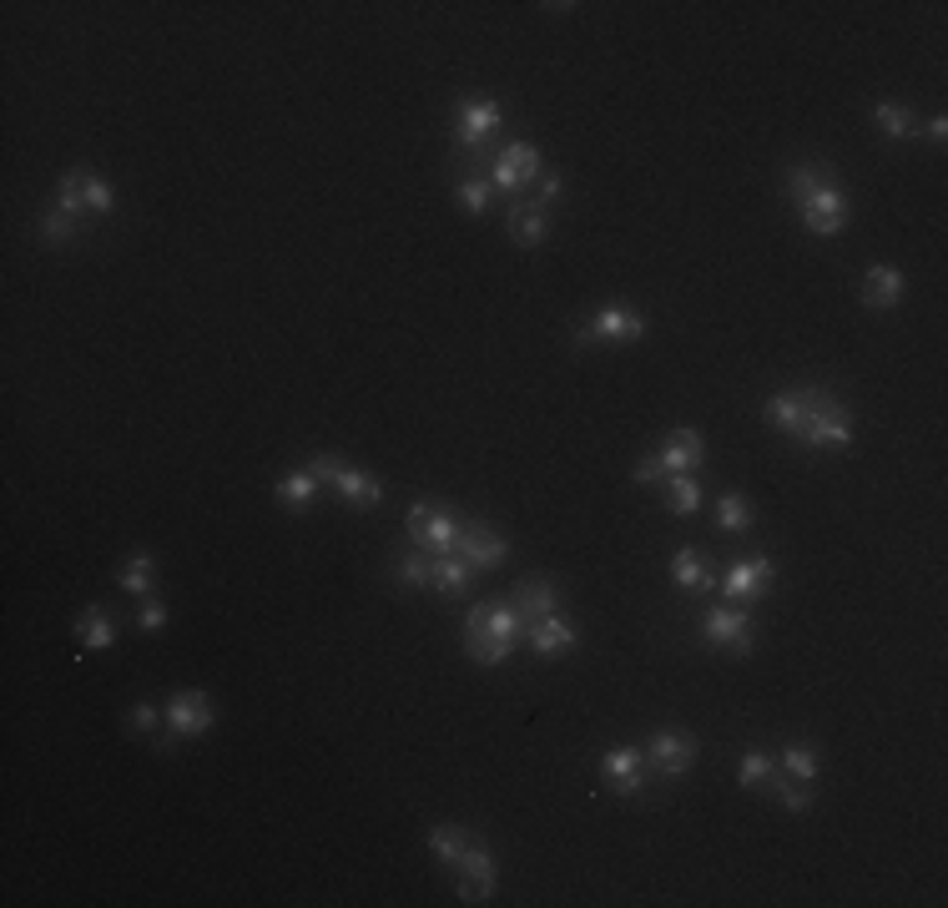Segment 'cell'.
<instances>
[{
    "instance_id": "cell-1",
    "label": "cell",
    "mask_w": 948,
    "mask_h": 908,
    "mask_svg": "<svg viewBox=\"0 0 948 908\" xmlns=\"http://www.w3.org/2000/svg\"><path fill=\"white\" fill-rule=\"evenodd\" d=\"M520 636H525V621H520V611L510 601H479L464 616V651L479 667H500Z\"/></svg>"
},
{
    "instance_id": "cell-2",
    "label": "cell",
    "mask_w": 948,
    "mask_h": 908,
    "mask_svg": "<svg viewBox=\"0 0 948 908\" xmlns=\"http://www.w3.org/2000/svg\"><path fill=\"white\" fill-rule=\"evenodd\" d=\"M495 132H500V102L470 96V102L454 106V146H460V162L485 157L489 142H495Z\"/></svg>"
},
{
    "instance_id": "cell-3",
    "label": "cell",
    "mask_w": 948,
    "mask_h": 908,
    "mask_svg": "<svg viewBox=\"0 0 948 908\" xmlns=\"http://www.w3.org/2000/svg\"><path fill=\"white\" fill-rule=\"evenodd\" d=\"M803 439L807 449H848V439H853V420H848V404L843 399H832L828 389H817L813 394V409H807V424H803Z\"/></svg>"
},
{
    "instance_id": "cell-4",
    "label": "cell",
    "mask_w": 948,
    "mask_h": 908,
    "mask_svg": "<svg viewBox=\"0 0 948 908\" xmlns=\"http://www.w3.org/2000/svg\"><path fill=\"white\" fill-rule=\"evenodd\" d=\"M697 763V738L686 727H656L651 742H645V767L661 777V782H676V777L691 773Z\"/></svg>"
},
{
    "instance_id": "cell-5",
    "label": "cell",
    "mask_w": 948,
    "mask_h": 908,
    "mask_svg": "<svg viewBox=\"0 0 948 908\" xmlns=\"http://www.w3.org/2000/svg\"><path fill=\"white\" fill-rule=\"evenodd\" d=\"M541 182V152L530 142H510L495 152V167H489V187H500L510 198H525V187Z\"/></svg>"
},
{
    "instance_id": "cell-6",
    "label": "cell",
    "mask_w": 948,
    "mask_h": 908,
    "mask_svg": "<svg viewBox=\"0 0 948 908\" xmlns=\"http://www.w3.org/2000/svg\"><path fill=\"white\" fill-rule=\"evenodd\" d=\"M408 535H414V545H419V551L449 555V551H454V540H460V520H454L445 505L419 500L414 510H408Z\"/></svg>"
},
{
    "instance_id": "cell-7",
    "label": "cell",
    "mask_w": 948,
    "mask_h": 908,
    "mask_svg": "<svg viewBox=\"0 0 948 908\" xmlns=\"http://www.w3.org/2000/svg\"><path fill=\"white\" fill-rule=\"evenodd\" d=\"M208 727H212L208 692H198V686L171 692V701H167V738H202Z\"/></svg>"
},
{
    "instance_id": "cell-8",
    "label": "cell",
    "mask_w": 948,
    "mask_h": 908,
    "mask_svg": "<svg viewBox=\"0 0 948 908\" xmlns=\"http://www.w3.org/2000/svg\"><path fill=\"white\" fill-rule=\"evenodd\" d=\"M726 601H757V595L772 591V561L767 555H747V561H732L726 576H716Z\"/></svg>"
},
{
    "instance_id": "cell-9",
    "label": "cell",
    "mask_w": 948,
    "mask_h": 908,
    "mask_svg": "<svg viewBox=\"0 0 948 908\" xmlns=\"http://www.w3.org/2000/svg\"><path fill=\"white\" fill-rule=\"evenodd\" d=\"M701 636H707L711 646H732L737 657H747L751 651V616L742 605H716V611L701 616Z\"/></svg>"
},
{
    "instance_id": "cell-10",
    "label": "cell",
    "mask_w": 948,
    "mask_h": 908,
    "mask_svg": "<svg viewBox=\"0 0 948 908\" xmlns=\"http://www.w3.org/2000/svg\"><path fill=\"white\" fill-rule=\"evenodd\" d=\"M797 208H803V223L813 227V233H822V237H832V233H843L848 227V192L838 182L817 187L813 198H803Z\"/></svg>"
},
{
    "instance_id": "cell-11",
    "label": "cell",
    "mask_w": 948,
    "mask_h": 908,
    "mask_svg": "<svg viewBox=\"0 0 948 908\" xmlns=\"http://www.w3.org/2000/svg\"><path fill=\"white\" fill-rule=\"evenodd\" d=\"M510 605L520 611V621H525V626H535V621H545V616H555V611H560V586H555L550 576H525L510 591Z\"/></svg>"
},
{
    "instance_id": "cell-12",
    "label": "cell",
    "mask_w": 948,
    "mask_h": 908,
    "mask_svg": "<svg viewBox=\"0 0 948 908\" xmlns=\"http://www.w3.org/2000/svg\"><path fill=\"white\" fill-rule=\"evenodd\" d=\"M645 752L636 747H611L606 757H601V777H606V788L616 792V798H636V792L645 788Z\"/></svg>"
},
{
    "instance_id": "cell-13",
    "label": "cell",
    "mask_w": 948,
    "mask_h": 908,
    "mask_svg": "<svg viewBox=\"0 0 948 908\" xmlns=\"http://www.w3.org/2000/svg\"><path fill=\"white\" fill-rule=\"evenodd\" d=\"M495 894V863L485 842H470L460 858V904H489Z\"/></svg>"
},
{
    "instance_id": "cell-14",
    "label": "cell",
    "mask_w": 948,
    "mask_h": 908,
    "mask_svg": "<svg viewBox=\"0 0 948 908\" xmlns=\"http://www.w3.org/2000/svg\"><path fill=\"white\" fill-rule=\"evenodd\" d=\"M641 333H645V318L641 314H631V308H601L591 323H580L576 339L580 343H591V339H601V343H631V339H641Z\"/></svg>"
},
{
    "instance_id": "cell-15",
    "label": "cell",
    "mask_w": 948,
    "mask_h": 908,
    "mask_svg": "<svg viewBox=\"0 0 948 908\" xmlns=\"http://www.w3.org/2000/svg\"><path fill=\"white\" fill-rule=\"evenodd\" d=\"M454 555H460L470 570H495L505 561V540L495 535L489 526H460V540H454Z\"/></svg>"
},
{
    "instance_id": "cell-16",
    "label": "cell",
    "mask_w": 948,
    "mask_h": 908,
    "mask_svg": "<svg viewBox=\"0 0 948 908\" xmlns=\"http://www.w3.org/2000/svg\"><path fill=\"white\" fill-rule=\"evenodd\" d=\"M813 394H817V384H807V389H787V394H772L767 399V424L772 429H782V435H803V424H807V409H813Z\"/></svg>"
},
{
    "instance_id": "cell-17",
    "label": "cell",
    "mask_w": 948,
    "mask_h": 908,
    "mask_svg": "<svg viewBox=\"0 0 948 908\" xmlns=\"http://www.w3.org/2000/svg\"><path fill=\"white\" fill-rule=\"evenodd\" d=\"M550 233V208H541L535 198H510V237L520 248H541Z\"/></svg>"
},
{
    "instance_id": "cell-18",
    "label": "cell",
    "mask_w": 948,
    "mask_h": 908,
    "mask_svg": "<svg viewBox=\"0 0 948 908\" xmlns=\"http://www.w3.org/2000/svg\"><path fill=\"white\" fill-rule=\"evenodd\" d=\"M656 460L666 474H691L701 460H707V445H701L697 429H676V435H666V445L656 449Z\"/></svg>"
},
{
    "instance_id": "cell-19",
    "label": "cell",
    "mask_w": 948,
    "mask_h": 908,
    "mask_svg": "<svg viewBox=\"0 0 948 908\" xmlns=\"http://www.w3.org/2000/svg\"><path fill=\"white\" fill-rule=\"evenodd\" d=\"M525 641L535 646V657H566L570 646H576V626H570L560 611L545 621H535V626H525Z\"/></svg>"
},
{
    "instance_id": "cell-20",
    "label": "cell",
    "mask_w": 948,
    "mask_h": 908,
    "mask_svg": "<svg viewBox=\"0 0 948 908\" xmlns=\"http://www.w3.org/2000/svg\"><path fill=\"white\" fill-rule=\"evenodd\" d=\"M898 298H903V273L888 268V263L868 268V278H863V308L888 314V308H898Z\"/></svg>"
},
{
    "instance_id": "cell-21",
    "label": "cell",
    "mask_w": 948,
    "mask_h": 908,
    "mask_svg": "<svg viewBox=\"0 0 948 908\" xmlns=\"http://www.w3.org/2000/svg\"><path fill=\"white\" fill-rule=\"evenodd\" d=\"M672 580L682 591H716V570L701 561L697 545H682V551L672 555Z\"/></svg>"
},
{
    "instance_id": "cell-22",
    "label": "cell",
    "mask_w": 948,
    "mask_h": 908,
    "mask_svg": "<svg viewBox=\"0 0 948 908\" xmlns=\"http://www.w3.org/2000/svg\"><path fill=\"white\" fill-rule=\"evenodd\" d=\"M71 632H76V641L86 646V651H106V646H117V621L106 616V605H86V611L71 621Z\"/></svg>"
},
{
    "instance_id": "cell-23",
    "label": "cell",
    "mask_w": 948,
    "mask_h": 908,
    "mask_svg": "<svg viewBox=\"0 0 948 908\" xmlns=\"http://www.w3.org/2000/svg\"><path fill=\"white\" fill-rule=\"evenodd\" d=\"M333 490H339L343 505H354V510H374V505L383 500L379 480H374V474H364V470H348V464H343V474L333 480Z\"/></svg>"
},
{
    "instance_id": "cell-24",
    "label": "cell",
    "mask_w": 948,
    "mask_h": 908,
    "mask_svg": "<svg viewBox=\"0 0 948 908\" xmlns=\"http://www.w3.org/2000/svg\"><path fill=\"white\" fill-rule=\"evenodd\" d=\"M873 127H878L888 142H909V137L919 132L913 111H909V106H898V102H878V106H873Z\"/></svg>"
},
{
    "instance_id": "cell-25",
    "label": "cell",
    "mask_w": 948,
    "mask_h": 908,
    "mask_svg": "<svg viewBox=\"0 0 948 908\" xmlns=\"http://www.w3.org/2000/svg\"><path fill=\"white\" fill-rule=\"evenodd\" d=\"M828 182H838L828 162H797V167L787 172V198L803 202V198H813L817 187H828Z\"/></svg>"
},
{
    "instance_id": "cell-26",
    "label": "cell",
    "mask_w": 948,
    "mask_h": 908,
    "mask_svg": "<svg viewBox=\"0 0 948 908\" xmlns=\"http://www.w3.org/2000/svg\"><path fill=\"white\" fill-rule=\"evenodd\" d=\"M117 580L132 595H152V591H157V561H152L146 551L127 555V561H121V570H117Z\"/></svg>"
},
{
    "instance_id": "cell-27",
    "label": "cell",
    "mask_w": 948,
    "mask_h": 908,
    "mask_svg": "<svg viewBox=\"0 0 948 908\" xmlns=\"http://www.w3.org/2000/svg\"><path fill=\"white\" fill-rule=\"evenodd\" d=\"M464 848H470V833L454 828V823H445V828H429V853H435V863H445V869H460Z\"/></svg>"
},
{
    "instance_id": "cell-28",
    "label": "cell",
    "mask_w": 948,
    "mask_h": 908,
    "mask_svg": "<svg viewBox=\"0 0 948 908\" xmlns=\"http://www.w3.org/2000/svg\"><path fill=\"white\" fill-rule=\"evenodd\" d=\"M273 495H277V505H288V510H304V505L318 500V474H313V470L288 474V480H277V485H273Z\"/></svg>"
},
{
    "instance_id": "cell-29",
    "label": "cell",
    "mask_w": 948,
    "mask_h": 908,
    "mask_svg": "<svg viewBox=\"0 0 948 908\" xmlns=\"http://www.w3.org/2000/svg\"><path fill=\"white\" fill-rule=\"evenodd\" d=\"M470 576H474V570L464 566V561H460L454 551H449V555H435V580H429V586H435L439 595H464Z\"/></svg>"
},
{
    "instance_id": "cell-30",
    "label": "cell",
    "mask_w": 948,
    "mask_h": 908,
    "mask_svg": "<svg viewBox=\"0 0 948 908\" xmlns=\"http://www.w3.org/2000/svg\"><path fill=\"white\" fill-rule=\"evenodd\" d=\"M394 580L399 586H408V591H414V586H429V580H435V555L414 545L408 555H399L394 561Z\"/></svg>"
},
{
    "instance_id": "cell-31",
    "label": "cell",
    "mask_w": 948,
    "mask_h": 908,
    "mask_svg": "<svg viewBox=\"0 0 948 908\" xmlns=\"http://www.w3.org/2000/svg\"><path fill=\"white\" fill-rule=\"evenodd\" d=\"M701 505V485L691 474H666V510L672 515H691Z\"/></svg>"
},
{
    "instance_id": "cell-32",
    "label": "cell",
    "mask_w": 948,
    "mask_h": 908,
    "mask_svg": "<svg viewBox=\"0 0 948 908\" xmlns=\"http://www.w3.org/2000/svg\"><path fill=\"white\" fill-rule=\"evenodd\" d=\"M767 792H772L787 813H807V807H813V792H807V782H792V777L772 773V777H767Z\"/></svg>"
},
{
    "instance_id": "cell-33",
    "label": "cell",
    "mask_w": 948,
    "mask_h": 908,
    "mask_svg": "<svg viewBox=\"0 0 948 908\" xmlns=\"http://www.w3.org/2000/svg\"><path fill=\"white\" fill-rule=\"evenodd\" d=\"M782 773L797 777V782H817V752L807 742H787L782 747Z\"/></svg>"
},
{
    "instance_id": "cell-34",
    "label": "cell",
    "mask_w": 948,
    "mask_h": 908,
    "mask_svg": "<svg viewBox=\"0 0 948 908\" xmlns=\"http://www.w3.org/2000/svg\"><path fill=\"white\" fill-rule=\"evenodd\" d=\"M56 208L61 212H86V167H71L67 177H61V187H56Z\"/></svg>"
},
{
    "instance_id": "cell-35",
    "label": "cell",
    "mask_w": 948,
    "mask_h": 908,
    "mask_svg": "<svg viewBox=\"0 0 948 908\" xmlns=\"http://www.w3.org/2000/svg\"><path fill=\"white\" fill-rule=\"evenodd\" d=\"M716 526H722L726 535H737V530H747V526H751V505L742 500L737 490H726L722 500H716Z\"/></svg>"
},
{
    "instance_id": "cell-36",
    "label": "cell",
    "mask_w": 948,
    "mask_h": 908,
    "mask_svg": "<svg viewBox=\"0 0 948 908\" xmlns=\"http://www.w3.org/2000/svg\"><path fill=\"white\" fill-rule=\"evenodd\" d=\"M778 773V763L767 757V752H757V747H747L742 752V767H737V782L742 788H767V777Z\"/></svg>"
},
{
    "instance_id": "cell-37",
    "label": "cell",
    "mask_w": 948,
    "mask_h": 908,
    "mask_svg": "<svg viewBox=\"0 0 948 908\" xmlns=\"http://www.w3.org/2000/svg\"><path fill=\"white\" fill-rule=\"evenodd\" d=\"M71 237H76V217H71V212H61V208H46L40 212V243H71Z\"/></svg>"
},
{
    "instance_id": "cell-38",
    "label": "cell",
    "mask_w": 948,
    "mask_h": 908,
    "mask_svg": "<svg viewBox=\"0 0 948 908\" xmlns=\"http://www.w3.org/2000/svg\"><path fill=\"white\" fill-rule=\"evenodd\" d=\"M489 192H495V187H489V177H464V182L454 187V198H460V208H464V212H474V217H479V212L489 208Z\"/></svg>"
},
{
    "instance_id": "cell-39",
    "label": "cell",
    "mask_w": 948,
    "mask_h": 908,
    "mask_svg": "<svg viewBox=\"0 0 948 908\" xmlns=\"http://www.w3.org/2000/svg\"><path fill=\"white\" fill-rule=\"evenodd\" d=\"M111 208H117V192L96 172H86V212H111Z\"/></svg>"
},
{
    "instance_id": "cell-40",
    "label": "cell",
    "mask_w": 948,
    "mask_h": 908,
    "mask_svg": "<svg viewBox=\"0 0 948 908\" xmlns=\"http://www.w3.org/2000/svg\"><path fill=\"white\" fill-rule=\"evenodd\" d=\"M167 626V605L157 595H142V611H137V632H162Z\"/></svg>"
},
{
    "instance_id": "cell-41",
    "label": "cell",
    "mask_w": 948,
    "mask_h": 908,
    "mask_svg": "<svg viewBox=\"0 0 948 908\" xmlns=\"http://www.w3.org/2000/svg\"><path fill=\"white\" fill-rule=\"evenodd\" d=\"M560 192H566L560 172H541V182H535V202H541V208H555V202H560Z\"/></svg>"
},
{
    "instance_id": "cell-42",
    "label": "cell",
    "mask_w": 948,
    "mask_h": 908,
    "mask_svg": "<svg viewBox=\"0 0 948 908\" xmlns=\"http://www.w3.org/2000/svg\"><path fill=\"white\" fill-rule=\"evenodd\" d=\"M308 470L318 474V485H333V480L343 474V460H339V455H313V464H308Z\"/></svg>"
},
{
    "instance_id": "cell-43",
    "label": "cell",
    "mask_w": 948,
    "mask_h": 908,
    "mask_svg": "<svg viewBox=\"0 0 948 908\" xmlns=\"http://www.w3.org/2000/svg\"><path fill=\"white\" fill-rule=\"evenodd\" d=\"M157 722H162V711L152 707V701H137V707H132V727H137V732H157Z\"/></svg>"
},
{
    "instance_id": "cell-44",
    "label": "cell",
    "mask_w": 948,
    "mask_h": 908,
    "mask_svg": "<svg viewBox=\"0 0 948 908\" xmlns=\"http://www.w3.org/2000/svg\"><path fill=\"white\" fill-rule=\"evenodd\" d=\"M666 480V470H661V460L656 455H645L641 464H636V485H661Z\"/></svg>"
},
{
    "instance_id": "cell-45",
    "label": "cell",
    "mask_w": 948,
    "mask_h": 908,
    "mask_svg": "<svg viewBox=\"0 0 948 908\" xmlns=\"http://www.w3.org/2000/svg\"><path fill=\"white\" fill-rule=\"evenodd\" d=\"M923 137H928V142L938 146V142L948 137V121H944V117H928V121H923Z\"/></svg>"
}]
</instances>
